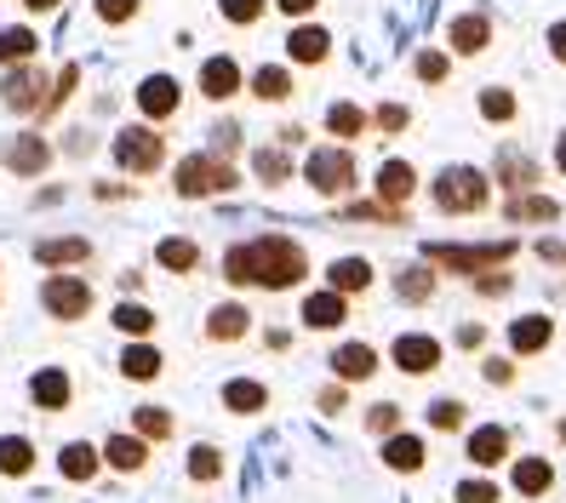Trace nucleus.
I'll return each instance as SVG.
<instances>
[{"mask_svg": "<svg viewBox=\"0 0 566 503\" xmlns=\"http://www.w3.org/2000/svg\"><path fill=\"white\" fill-rule=\"evenodd\" d=\"M310 275V258L286 234H258L223 252V281L229 286H263V292H292Z\"/></svg>", "mask_w": 566, "mask_h": 503, "instance_id": "f257e3e1", "label": "nucleus"}, {"mask_svg": "<svg viewBox=\"0 0 566 503\" xmlns=\"http://www.w3.org/2000/svg\"><path fill=\"white\" fill-rule=\"evenodd\" d=\"M436 207L447 218H470V212H486V200H492V178L475 172V166H447V172L436 178Z\"/></svg>", "mask_w": 566, "mask_h": 503, "instance_id": "f03ea898", "label": "nucleus"}, {"mask_svg": "<svg viewBox=\"0 0 566 503\" xmlns=\"http://www.w3.org/2000/svg\"><path fill=\"white\" fill-rule=\"evenodd\" d=\"M429 258V270H458V275H486V270H504V263L515 258V241H492V247H452V241H441V247H429L423 252Z\"/></svg>", "mask_w": 566, "mask_h": 503, "instance_id": "7ed1b4c3", "label": "nucleus"}, {"mask_svg": "<svg viewBox=\"0 0 566 503\" xmlns=\"http://www.w3.org/2000/svg\"><path fill=\"white\" fill-rule=\"evenodd\" d=\"M235 184H241V172H235L223 155H189V160H178V195H184V200L229 195Z\"/></svg>", "mask_w": 566, "mask_h": 503, "instance_id": "20e7f679", "label": "nucleus"}, {"mask_svg": "<svg viewBox=\"0 0 566 503\" xmlns=\"http://www.w3.org/2000/svg\"><path fill=\"white\" fill-rule=\"evenodd\" d=\"M304 178H310L321 195H349V189H355V160H349V149L326 144V149H315V155L304 160Z\"/></svg>", "mask_w": 566, "mask_h": 503, "instance_id": "39448f33", "label": "nucleus"}, {"mask_svg": "<svg viewBox=\"0 0 566 503\" xmlns=\"http://www.w3.org/2000/svg\"><path fill=\"white\" fill-rule=\"evenodd\" d=\"M115 160L126 166V172H155V166L166 160V138L149 126H126L115 138Z\"/></svg>", "mask_w": 566, "mask_h": 503, "instance_id": "423d86ee", "label": "nucleus"}, {"mask_svg": "<svg viewBox=\"0 0 566 503\" xmlns=\"http://www.w3.org/2000/svg\"><path fill=\"white\" fill-rule=\"evenodd\" d=\"M389 360L401 366L407 378H423V373H436V366H441V344L429 338V332H401V338L389 344Z\"/></svg>", "mask_w": 566, "mask_h": 503, "instance_id": "0eeeda50", "label": "nucleus"}, {"mask_svg": "<svg viewBox=\"0 0 566 503\" xmlns=\"http://www.w3.org/2000/svg\"><path fill=\"white\" fill-rule=\"evenodd\" d=\"M41 304H46L57 321H81V315L92 310V286H86L81 275H52V281L41 286Z\"/></svg>", "mask_w": 566, "mask_h": 503, "instance_id": "6e6552de", "label": "nucleus"}, {"mask_svg": "<svg viewBox=\"0 0 566 503\" xmlns=\"http://www.w3.org/2000/svg\"><path fill=\"white\" fill-rule=\"evenodd\" d=\"M297 315H304L310 332H338V326L349 321V297H344V292H332V286H321V292L304 297V310H297Z\"/></svg>", "mask_w": 566, "mask_h": 503, "instance_id": "1a4fd4ad", "label": "nucleus"}, {"mask_svg": "<svg viewBox=\"0 0 566 503\" xmlns=\"http://www.w3.org/2000/svg\"><path fill=\"white\" fill-rule=\"evenodd\" d=\"M326 366H332V378H338V384H366L378 373V349L373 344H338Z\"/></svg>", "mask_w": 566, "mask_h": 503, "instance_id": "9d476101", "label": "nucleus"}, {"mask_svg": "<svg viewBox=\"0 0 566 503\" xmlns=\"http://www.w3.org/2000/svg\"><path fill=\"white\" fill-rule=\"evenodd\" d=\"M463 452H470V463H475V469H497V463L510 458V429L481 423V429L463 434Z\"/></svg>", "mask_w": 566, "mask_h": 503, "instance_id": "9b49d317", "label": "nucleus"}, {"mask_svg": "<svg viewBox=\"0 0 566 503\" xmlns=\"http://www.w3.org/2000/svg\"><path fill=\"white\" fill-rule=\"evenodd\" d=\"M555 344V321L549 315H521V321H510V349L515 355H544Z\"/></svg>", "mask_w": 566, "mask_h": 503, "instance_id": "f8f14e48", "label": "nucleus"}, {"mask_svg": "<svg viewBox=\"0 0 566 503\" xmlns=\"http://www.w3.org/2000/svg\"><path fill=\"white\" fill-rule=\"evenodd\" d=\"M412 189H418L412 160H384V166H378V200H384V207H401V200H412Z\"/></svg>", "mask_w": 566, "mask_h": 503, "instance_id": "ddd939ff", "label": "nucleus"}, {"mask_svg": "<svg viewBox=\"0 0 566 503\" xmlns=\"http://www.w3.org/2000/svg\"><path fill=\"white\" fill-rule=\"evenodd\" d=\"M263 407H270V389H263L258 378H229V384H223V412H235V418H258Z\"/></svg>", "mask_w": 566, "mask_h": 503, "instance_id": "4468645a", "label": "nucleus"}, {"mask_svg": "<svg viewBox=\"0 0 566 503\" xmlns=\"http://www.w3.org/2000/svg\"><path fill=\"white\" fill-rule=\"evenodd\" d=\"M29 395H35L41 412H63V407H70V395H75V384H70V373H63V366H46V373H35Z\"/></svg>", "mask_w": 566, "mask_h": 503, "instance_id": "2eb2a0df", "label": "nucleus"}, {"mask_svg": "<svg viewBox=\"0 0 566 503\" xmlns=\"http://www.w3.org/2000/svg\"><path fill=\"white\" fill-rule=\"evenodd\" d=\"M104 463L120 469V475H138V469L149 463V441H144V434H109V441H104Z\"/></svg>", "mask_w": 566, "mask_h": 503, "instance_id": "dca6fc26", "label": "nucleus"}, {"mask_svg": "<svg viewBox=\"0 0 566 503\" xmlns=\"http://www.w3.org/2000/svg\"><path fill=\"white\" fill-rule=\"evenodd\" d=\"M247 332H252V310L247 304H218L207 315V338L212 344H235V338H247Z\"/></svg>", "mask_w": 566, "mask_h": 503, "instance_id": "f3484780", "label": "nucleus"}, {"mask_svg": "<svg viewBox=\"0 0 566 503\" xmlns=\"http://www.w3.org/2000/svg\"><path fill=\"white\" fill-rule=\"evenodd\" d=\"M429 458V447L418 441V434H389L384 441V469H395V475H418Z\"/></svg>", "mask_w": 566, "mask_h": 503, "instance_id": "a211bd4d", "label": "nucleus"}, {"mask_svg": "<svg viewBox=\"0 0 566 503\" xmlns=\"http://www.w3.org/2000/svg\"><path fill=\"white\" fill-rule=\"evenodd\" d=\"M201 92L218 97V104H223V97H235L241 92V63L235 57H207L201 63Z\"/></svg>", "mask_w": 566, "mask_h": 503, "instance_id": "6ab92c4d", "label": "nucleus"}, {"mask_svg": "<svg viewBox=\"0 0 566 503\" xmlns=\"http://www.w3.org/2000/svg\"><path fill=\"white\" fill-rule=\"evenodd\" d=\"M160 366H166V360H160V349H155V344H144V338H132V344L120 349V373H126L132 384H155V378H160Z\"/></svg>", "mask_w": 566, "mask_h": 503, "instance_id": "aec40b11", "label": "nucleus"}, {"mask_svg": "<svg viewBox=\"0 0 566 503\" xmlns=\"http://www.w3.org/2000/svg\"><path fill=\"white\" fill-rule=\"evenodd\" d=\"M138 109L149 115V120H166L178 109V81L172 75H149L144 86H138Z\"/></svg>", "mask_w": 566, "mask_h": 503, "instance_id": "412c9836", "label": "nucleus"}, {"mask_svg": "<svg viewBox=\"0 0 566 503\" xmlns=\"http://www.w3.org/2000/svg\"><path fill=\"white\" fill-rule=\"evenodd\" d=\"M326 286H332V292H344V297H355V292L373 286V263H366V258H332Z\"/></svg>", "mask_w": 566, "mask_h": 503, "instance_id": "4be33fe9", "label": "nucleus"}, {"mask_svg": "<svg viewBox=\"0 0 566 503\" xmlns=\"http://www.w3.org/2000/svg\"><path fill=\"white\" fill-rule=\"evenodd\" d=\"M452 52H463V57H475V52H486V41H492V23L481 18V12H463V18H452Z\"/></svg>", "mask_w": 566, "mask_h": 503, "instance_id": "5701e85b", "label": "nucleus"}, {"mask_svg": "<svg viewBox=\"0 0 566 503\" xmlns=\"http://www.w3.org/2000/svg\"><path fill=\"white\" fill-rule=\"evenodd\" d=\"M0 92H7V104L23 109V115H29V109H46V97H41V92H46V75H35V70L7 75V86H0Z\"/></svg>", "mask_w": 566, "mask_h": 503, "instance_id": "b1692460", "label": "nucleus"}, {"mask_svg": "<svg viewBox=\"0 0 566 503\" xmlns=\"http://www.w3.org/2000/svg\"><path fill=\"white\" fill-rule=\"evenodd\" d=\"M395 297H401V304H429V297H436V275H429V263H407V270L395 275Z\"/></svg>", "mask_w": 566, "mask_h": 503, "instance_id": "393cba45", "label": "nucleus"}, {"mask_svg": "<svg viewBox=\"0 0 566 503\" xmlns=\"http://www.w3.org/2000/svg\"><path fill=\"white\" fill-rule=\"evenodd\" d=\"M560 218V200L549 195H510V223H555Z\"/></svg>", "mask_w": 566, "mask_h": 503, "instance_id": "a878e982", "label": "nucleus"}, {"mask_svg": "<svg viewBox=\"0 0 566 503\" xmlns=\"http://www.w3.org/2000/svg\"><path fill=\"white\" fill-rule=\"evenodd\" d=\"M97 463H104V452L86 447V441H70V447H63V458H57L63 481H92V475H97Z\"/></svg>", "mask_w": 566, "mask_h": 503, "instance_id": "bb28decb", "label": "nucleus"}, {"mask_svg": "<svg viewBox=\"0 0 566 503\" xmlns=\"http://www.w3.org/2000/svg\"><path fill=\"white\" fill-rule=\"evenodd\" d=\"M155 258H160V270H172V275L201 270V247L184 241V234H172V241H160V247H155Z\"/></svg>", "mask_w": 566, "mask_h": 503, "instance_id": "cd10ccee", "label": "nucleus"}, {"mask_svg": "<svg viewBox=\"0 0 566 503\" xmlns=\"http://www.w3.org/2000/svg\"><path fill=\"white\" fill-rule=\"evenodd\" d=\"M549 486H555V469H549L544 458H521V463H515V492H521V497H544Z\"/></svg>", "mask_w": 566, "mask_h": 503, "instance_id": "c85d7f7f", "label": "nucleus"}, {"mask_svg": "<svg viewBox=\"0 0 566 503\" xmlns=\"http://www.w3.org/2000/svg\"><path fill=\"white\" fill-rule=\"evenodd\" d=\"M497 178H504L515 195H532V184H538V166H532L526 155H515V149H504V155H497Z\"/></svg>", "mask_w": 566, "mask_h": 503, "instance_id": "c756f323", "label": "nucleus"}, {"mask_svg": "<svg viewBox=\"0 0 566 503\" xmlns=\"http://www.w3.org/2000/svg\"><path fill=\"white\" fill-rule=\"evenodd\" d=\"M29 469H35V447L23 441V434H7V441H0V475H29Z\"/></svg>", "mask_w": 566, "mask_h": 503, "instance_id": "7c9ffc66", "label": "nucleus"}, {"mask_svg": "<svg viewBox=\"0 0 566 503\" xmlns=\"http://www.w3.org/2000/svg\"><path fill=\"white\" fill-rule=\"evenodd\" d=\"M35 258L46 263V270H57V263H86V258H92V247L81 241V234H70V241H41V247H35Z\"/></svg>", "mask_w": 566, "mask_h": 503, "instance_id": "2f4dec72", "label": "nucleus"}, {"mask_svg": "<svg viewBox=\"0 0 566 503\" xmlns=\"http://www.w3.org/2000/svg\"><path fill=\"white\" fill-rule=\"evenodd\" d=\"M252 92L263 97V104H281V97H292V70H286V63L258 70V75H252Z\"/></svg>", "mask_w": 566, "mask_h": 503, "instance_id": "473e14b6", "label": "nucleus"}, {"mask_svg": "<svg viewBox=\"0 0 566 503\" xmlns=\"http://www.w3.org/2000/svg\"><path fill=\"white\" fill-rule=\"evenodd\" d=\"M326 29H292V41H286V52H292V63H321L326 57Z\"/></svg>", "mask_w": 566, "mask_h": 503, "instance_id": "72a5a7b5", "label": "nucleus"}, {"mask_svg": "<svg viewBox=\"0 0 566 503\" xmlns=\"http://www.w3.org/2000/svg\"><path fill=\"white\" fill-rule=\"evenodd\" d=\"M360 126H366V115H360L355 104H332V109H326V132H332V138L349 144V138H360Z\"/></svg>", "mask_w": 566, "mask_h": 503, "instance_id": "f704fd0d", "label": "nucleus"}, {"mask_svg": "<svg viewBox=\"0 0 566 503\" xmlns=\"http://www.w3.org/2000/svg\"><path fill=\"white\" fill-rule=\"evenodd\" d=\"M132 429H138L144 441H166V434H172V412L166 407H138L132 412Z\"/></svg>", "mask_w": 566, "mask_h": 503, "instance_id": "c9c22d12", "label": "nucleus"}, {"mask_svg": "<svg viewBox=\"0 0 566 503\" xmlns=\"http://www.w3.org/2000/svg\"><path fill=\"white\" fill-rule=\"evenodd\" d=\"M252 166H258V178H263V184H286V178H292L286 144H281V149H258V155H252Z\"/></svg>", "mask_w": 566, "mask_h": 503, "instance_id": "e433bc0d", "label": "nucleus"}, {"mask_svg": "<svg viewBox=\"0 0 566 503\" xmlns=\"http://www.w3.org/2000/svg\"><path fill=\"white\" fill-rule=\"evenodd\" d=\"M218 475H223V452H218V447H195V452H189V481L212 486Z\"/></svg>", "mask_w": 566, "mask_h": 503, "instance_id": "4c0bfd02", "label": "nucleus"}, {"mask_svg": "<svg viewBox=\"0 0 566 503\" xmlns=\"http://www.w3.org/2000/svg\"><path fill=\"white\" fill-rule=\"evenodd\" d=\"M115 326L126 332V338H149V332H155V310H144V304H120V310H115Z\"/></svg>", "mask_w": 566, "mask_h": 503, "instance_id": "58836bf2", "label": "nucleus"}, {"mask_svg": "<svg viewBox=\"0 0 566 503\" xmlns=\"http://www.w3.org/2000/svg\"><path fill=\"white\" fill-rule=\"evenodd\" d=\"M35 57V35L29 29H0V63H29Z\"/></svg>", "mask_w": 566, "mask_h": 503, "instance_id": "ea45409f", "label": "nucleus"}, {"mask_svg": "<svg viewBox=\"0 0 566 503\" xmlns=\"http://www.w3.org/2000/svg\"><path fill=\"white\" fill-rule=\"evenodd\" d=\"M7 166H12V172H41V166H46V144H41V138H23V144L7 155Z\"/></svg>", "mask_w": 566, "mask_h": 503, "instance_id": "a19ab883", "label": "nucleus"}, {"mask_svg": "<svg viewBox=\"0 0 566 503\" xmlns=\"http://www.w3.org/2000/svg\"><path fill=\"white\" fill-rule=\"evenodd\" d=\"M429 429L458 434L463 429V400H436V407H429Z\"/></svg>", "mask_w": 566, "mask_h": 503, "instance_id": "79ce46f5", "label": "nucleus"}, {"mask_svg": "<svg viewBox=\"0 0 566 503\" xmlns=\"http://www.w3.org/2000/svg\"><path fill=\"white\" fill-rule=\"evenodd\" d=\"M366 429L373 434H401V407H395V400H378V407L366 412Z\"/></svg>", "mask_w": 566, "mask_h": 503, "instance_id": "37998d69", "label": "nucleus"}, {"mask_svg": "<svg viewBox=\"0 0 566 503\" xmlns=\"http://www.w3.org/2000/svg\"><path fill=\"white\" fill-rule=\"evenodd\" d=\"M481 115H486V120H510V115H515V97H510L504 86H486V97H481Z\"/></svg>", "mask_w": 566, "mask_h": 503, "instance_id": "c03bdc74", "label": "nucleus"}, {"mask_svg": "<svg viewBox=\"0 0 566 503\" xmlns=\"http://www.w3.org/2000/svg\"><path fill=\"white\" fill-rule=\"evenodd\" d=\"M263 7H270V0H223V18L229 23H258Z\"/></svg>", "mask_w": 566, "mask_h": 503, "instance_id": "a18cd8bd", "label": "nucleus"}, {"mask_svg": "<svg viewBox=\"0 0 566 503\" xmlns=\"http://www.w3.org/2000/svg\"><path fill=\"white\" fill-rule=\"evenodd\" d=\"M315 407H321V412H344V407H349V384H338V378H332V384L315 395Z\"/></svg>", "mask_w": 566, "mask_h": 503, "instance_id": "49530a36", "label": "nucleus"}, {"mask_svg": "<svg viewBox=\"0 0 566 503\" xmlns=\"http://www.w3.org/2000/svg\"><path fill=\"white\" fill-rule=\"evenodd\" d=\"M481 366H486V384H497V389H510V384H515V360L492 355V360H481Z\"/></svg>", "mask_w": 566, "mask_h": 503, "instance_id": "de8ad7c7", "label": "nucleus"}, {"mask_svg": "<svg viewBox=\"0 0 566 503\" xmlns=\"http://www.w3.org/2000/svg\"><path fill=\"white\" fill-rule=\"evenodd\" d=\"M458 503H497V486L492 481H463L458 486Z\"/></svg>", "mask_w": 566, "mask_h": 503, "instance_id": "09e8293b", "label": "nucleus"}, {"mask_svg": "<svg viewBox=\"0 0 566 503\" xmlns=\"http://www.w3.org/2000/svg\"><path fill=\"white\" fill-rule=\"evenodd\" d=\"M132 12H138V0H97V18L104 23H126Z\"/></svg>", "mask_w": 566, "mask_h": 503, "instance_id": "8fccbe9b", "label": "nucleus"}, {"mask_svg": "<svg viewBox=\"0 0 566 503\" xmlns=\"http://www.w3.org/2000/svg\"><path fill=\"white\" fill-rule=\"evenodd\" d=\"M475 292H486V297H504V292H510V275H504V270H486V275H475Z\"/></svg>", "mask_w": 566, "mask_h": 503, "instance_id": "3c124183", "label": "nucleus"}, {"mask_svg": "<svg viewBox=\"0 0 566 503\" xmlns=\"http://www.w3.org/2000/svg\"><path fill=\"white\" fill-rule=\"evenodd\" d=\"M418 75H423V81H447V57H441V52H423V57H418Z\"/></svg>", "mask_w": 566, "mask_h": 503, "instance_id": "603ef678", "label": "nucleus"}, {"mask_svg": "<svg viewBox=\"0 0 566 503\" xmlns=\"http://www.w3.org/2000/svg\"><path fill=\"white\" fill-rule=\"evenodd\" d=\"M235 149H241V132L235 126H218L212 132V155H235Z\"/></svg>", "mask_w": 566, "mask_h": 503, "instance_id": "864d4df0", "label": "nucleus"}, {"mask_svg": "<svg viewBox=\"0 0 566 503\" xmlns=\"http://www.w3.org/2000/svg\"><path fill=\"white\" fill-rule=\"evenodd\" d=\"M373 120H378V132H401V126H407V109H401V104H384Z\"/></svg>", "mask_w": 566, "mask_h": 503, "instance_id": "5fc2aeb1", "label": "nucleus"}, {"mask_svg": "<svg viewBox=\"0 0 566 503\" xmlns=\"http://www.w3.org/2000/svg\"><path fill=\"white\" fill-rule=\"evenodd\" d=\"M458 344H463V349H481V344H486V326H481V321H463V326H458Z\"/></svg>", "mask_w": 566, "mask_h": 503, "instance_id": "6e6d98bb", "label": "nucleus"}, {"mask_svg": "<svg viewBox=\"0 0 566 503\" xmlns=\"http://www.w3.org/2000/svg\"><path fill=\"white\" fill-rule=\"evenodd\" d=\"M275 7H281L286 18H310V12L321 7V0H275Z\"/></svg>", "mask_w": 566, "mask_h": 503, "instance_id": "4d7b16f0", "label": "nucleus"}, {"mask_svg": "<svg viewBox=\"0 0 566 503\" xmlns=\"http://www.w3.org/2000/svg\"><path fill=\"white\" fill-rule=\"evenodd\" d=\"M538 258H544V263H566V241H544Z\"/></svg>", "mask_w": 566, "mask_h": 503, "instance_id": "13d9d810", "label": "nucleus"}, {"mask_svg": "<svg viewBox=\"0 0 566 503\" xmlns=\"http://www.w3.org/2000/svg\"><path fill=\"white\" fill-rule=\"evenodd\" d=\"M549 46H555V57L566 63V23H555V29H549Z\"/></svg>", "mask_w": 566, "mask_h": 503, "instance_id": "bf43d9fd", "label": "nucleus"}, {"mask_svg": "<svg viewBox=\"0 0 566 503\" xmlns=\"http://www.w3.org/2000/svg\"><path fill=\"white\" fill-rule=\"evenodd\" d=\"M23 7H29V12H52V7H57V0H23Z\"/></svg>", "mask_w": 566, "mask_h": 503, "instance_id": "052dcab7", "label": "nucleus"}, {"mask_svg": "<svg viewBox=\"0 0 566 503\" xmlns=\"http://www.w3.org/2000/svg\"><path fill=\"white\" fill-rule=\"evenodd\" d=\"M555 166H560V172H566V132H560V144H555Z\"/></svg>", "mask_w": 566, "mask_h": 503, "instance_id": "680f3d73", "label": "nucleus"}, {"mask_svg": "<svg viewBox=\"0 0 566 503\" xmlns=\"http://www.w3.org/2000/svg\"><path fill=\"white\" fill-rule=\"evenodd\" d=\"M555 434H560V441H566V418H560V423H555Z\"/></svg>", "mask_w": 566, "mask_h": 503, "instance_id": "e2e57ef3", "label": "nucleus"}]
</instances>
